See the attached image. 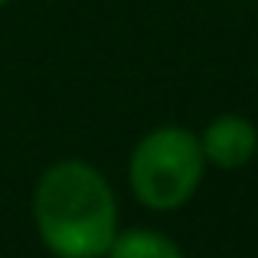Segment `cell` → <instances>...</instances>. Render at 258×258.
Segmentation results:
<instances>
[{
  "mask_svg": "<svg viewBox=\"0 0 258 258\" xmlns=\"http://www.w3.org/2000/svg\"><path fill=\"white\" fill-rule=\"evenodd\" d=\"M33 226L52 258H105L118 235V196L85 160H56L33 189Z\"/></svg>",
  "mask_w": 258,
  "mask_h": 258,
  "instance_id": "cell-1",
  "label": "cell"
},
{
  "mask_svg": "<svg viewBox=\"0 0 258 258\" xmlns=\"http://www.w3.org/2000/svg\"><path fill=\"white\" fill-rule=\"evenodd\" d=\"M200 147L209 167L239 170V167L252 164L258 154V127L245 114H219L200 131Z\"/></svg>",
  "mask_w": 258,
  "mask_h": 258,
  "instance_id": "cell-3",
  "label": "cell"
},
{
  "mask_svg": "<svg viewBox=\"0 0 258 258\" xmlns=\"http://www.w3.org/2000/svg\"><path fill=\"white\" fill-rule=\"evenodd\" d=\"M105 258H186V255L170 235L157 232V229L134 226V229H118Z\"/></svg>",
  "mask_w": 258,
  "mask_h": 258,
  "instance_id": "cell-4",
  "label": "cell"
},
{
  "mask_svg": "<svg viewBox=\"0 0 258 258\" xmlns=\"http://www.w3.org/2000/svg\"><path fill=\"white\" fill-rule=\"evenodd\" d=\"M206 173L200 134L183 124H160L134 144L127 183L134 200L151 213H173L196 196Z\"/></svg>",
  "mask_w": 258,
  "mask_h": 258,
  "instance_id": "cell-2",
  "label": "cell"
},
{
  "mask_svg": "<svg viewBox=\"0 0 258 258\" xmlns=\"http://www.w3.org/2000/svg\"><path fill=\"white\" fill-rule=\"evenodd\" d=\"M7 4H10V0H0V7H7Z\"/></svg>",
  "mask_w": 258,
  "mask_h": 258,
  "instance_id": "cell-5",
  "label": "cell"
}]
</instances>
